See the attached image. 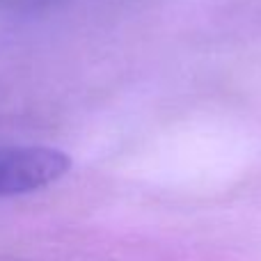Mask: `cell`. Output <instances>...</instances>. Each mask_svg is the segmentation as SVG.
Segmentation results:
<instances>
[{
  "instance_id": "cell-1",
  "label": "cell",
  "mask_w": 261,
  "mask_h": 261,
  "mask_svg": "<svg viewBox=\"0 0 261 261\" xmlns=\"http://www.w3.org/2000/svg\"><path fill=\"white\" fill-rule=\"evenodd\" d=\"M71 167L67 153L50 147L0 149V197L39 190Z\"/></svg>"
}]
</instances>
